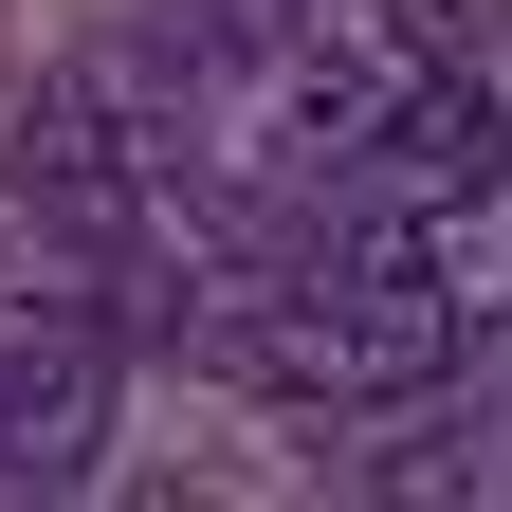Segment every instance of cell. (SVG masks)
I'll return each instance as SVG.
<instances>
[{
	"label": "cell",
	"instance_id": "3957f363",
	"mask_svg": "<svg viewBox=\"0 0 512 512\" xmlns=\"http://www.w3.org/2000/svg\"><path fill=\"white\" fill-rule=\"evenodd\" d=\"M494 19H512V0H403V37H421V55H494Z\"/></svg>",
	"mask_w": 512,
	"mask_h": 512
},
{
	"label": "cell",
	"instance_id": "7a4b0ae2",
	"mask_svg": "<svg viewBox=\"0 0 512 512\" xmlns=\"http://www.w3.org/2000/svg\"><path fill=\"white\" fill-rule=\"evenodd\" d=\"M494 183H512V110H494V74H476V55L384 74L366 147H348V202H384V220H476Z\"/></svg>",
	"mask_w": 512,
	"mask_h": 512
},
{
	"label": "cell",
	"instance_id": "6da1fadb",
	"mask_svg": "<svg viewBox=\"0 0 512 512\" xmlns=\"http://www.w3.org/2000/svg\"><path fill=\"white\" fill-rule=\"evenodd\" d=\"M110 311L74 275H37V293H0V476H37V494H74L92 476V439H110Z\"/></svg>",
	"mask_w": 512,
	"mask_h": 512
}]
</instances>
